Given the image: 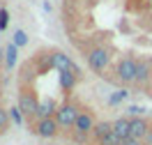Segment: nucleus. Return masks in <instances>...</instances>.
Returning <instances> with one entry per match:
<instances>
[{"instance_id": "1", "label": "nucleus", "mask_w": 152, "mask_h": 145, "mask_svg": "<svg viewBox=\"0 0 152 145\" xmlns=\"http://www.w3.org/2000/svg\"><path fill=\"white\" fill-rule=\"evenodd\" d=\"M78 113H81V108L76 106V104L65 101L62 106L58 108V113H56V120H58V125H60V129H74Z\"/></svg>"}, {"instance_id": "2", "label": "nucleus", "mask_w": 152, "mask_h": 145, "mask_svg": "<svg viewBox=\"0 0 152 145\" xmlns=\"http://www.w3.org/2000/svg\"><path fill=\"white\" fill-rule=\"evenodd\" d=\"M136 74H138V62L132 58H122L118 62V67H115V78L120 81V83H134L136 81Z\"/></svg>"}, {"instance_id": "3", "label": "nucleus", "mask_w": 152, "mask_h": 145, "mask_svg": "<svg viewBox=\"0 0 152 145\" xmlns=\"http://www.w3.org/2000/svg\"><path fill=\"white\" fill-rule=\"evenodd\" d=\"M19 108L23 111V115H26V117L35 115V113H37V108H39L37 95H35L32 90H21V95H19Z\"/></svg>"}, {"instance_id": "4", "label": "nucleus", "mask_w": 152, "mask_h": 145, "mask_svg": "<svg viewBox=\"0 0 152 145\" xmlns=\"http://www.w3.org/2000/svg\"><path fill=\"white\" fill-rule=\"evenodd\" d=\"M58 131H60V125L56 117H39L35 125V134L42 138H53V136H58Z\"/></svg>"}, {"instance_id": "5", "label": "nucleus", "mask_w": 152, "mask_h": 145, "mask_svg": "<svg viewBox=\"0 0 152 145\" xmlns=\"http://www.w3.org/2000/svg\"><path fill=\"white\" fill-rule=\"evenodd\" d=\"M88 65H90L92 71L102 74V71L108 67V51H106V48H92V51L88 53Z\"/></svg>"}, {"instance_id": "6", "label": "nucleus", "mask_w": 152, "mask_h": 145, "mask_svg": "<svg viewBox=\"0 0 152 145\" xmlns=\"http://www.w3.org/2000/svg\"><path fill=\"white\" fill-rule=\"evenodd\" d=\"M95 115L90 113V111H81L78 113V117H76V125H74V131L78 138H83V136H88L92 129H95Z\"/></svg>"}, {"instance_id": "7", "label": "nucleus", "mask_w": 152, "mask_h": 145, "mask_svg": "<svg viewBox=\"0 0 152 145\" xmlns=\"http://www.w3.org/2000/svg\"><path fill=\"white\" fill-rule=\"evenodd\" d=\"M150 122L145 120V117H132V138H141V141H145L148 138V134H150Z\"/></svg>"}, {"instance_id": "8", "label": "nucleus", "mask_w": 152, "mask_h": 145, "mask_svg": "<svg viewBox=\"0 0 152 145\" xmlns=\"http://www.w3.org/2000/svg\"><path fill=\"white\" fill-rule=\"evenodd\" d=\"M51 60H53V67L58 71H74V74H78V67L74 65V60L69 55H65V53H53Z\"/></svg>"}, {"instance_id": "9", "label": "nucleus", "mask_w": 152, "mask_h": 145, "mask_svg": "<svg viewBox=\"0 0 152 145\" xmlns=\"http://www.w3.org/2000/svg\"><path fill=\"white\" fill-rule=\"evenodd\" d=\"M58 104H56V99H44V101H39V108H37V113L35 115L37 117H56V113H58Z\"/></svg>"}, {"instance_id": "10", "label": "nucleus", "mask_w": 152, "mask_h": 145, "mask_svg": "<svg viewBox=\"0 0 152 145\" xmlns=\"http://www.w3.org/2000/svg\"><path fill=\"white\" fill-rule=\"evenodd\" d=\"M113 131L120 136L122 141H127V138L132 136V117H118L113 122Z\"/></svg>"}, {"instance_id": "11", "label": "nucleus", "mask_w": 152, "mask_h": 145, "mask_svg": "<svg viewBox=\"0 0 152 145\" xmlns=\"http://www.w3.org/2000/svg\"><path fill=\"white\" fill-rule=\"evenodd\" d=\"M76 78H78V74H74V71H60V87L69 92L76 85Z\"/></svg>"}, {"instance_id": "12", "label": "nucleus", "mask_w": 152, "mask_h": 145, "mask_svg": "<svg viewBox=\"0 0 152 145\" xmlns=\"http://www.w3.org/2000/svg\"><path fill=\"white\" fill-rule=\"evenodd\" d=\"M16 60H19V46H16L14 42H12L10 46L5 48V65L12 69L14 65H16Z\"/></svg>"}, {"instance_id": "13", "label": "nucleus", "mask_w": 152, "mask_h": 145, "mask_svg": "<svg viewBox=\"0 0 152 145\" xmlns=\"http://www.w3.org/2000/svg\"><path fill=\"white\" fill-rule=\"evenodd\" d=\"M111 131H113V122H97L95 125V129H92V134H95V138L97 141H99V138H104L106 134H111Z\"/></svg>"}, {"instance_id": "14", "label": "nucleus", "mask_w": 152, "mask_h": 145, "mask_svg": "<svg viewBox=\"0 0 152 145\" xmlns=\"http://www.w3.org/2000/svg\"><path fill=\"white\" fill-rule=\"evenodd\" d=\"M97 145H122V138L115 134V131H111V134H106L104 138H99Z\"/></svg>"}, {"instance_id": "15", "label": "nucleus", "mask_w": 152, "mask_h": 145, "mask_svg": "<svg viewBox=\"0 0 152 145\" xmlns=\"http://www.w3.org/2000/svg\"><path fill=\"white\" fill-rule=\"evenodd\" d=\"M12 42H14V44L21 48V46H26V44H28V35H26L23 30H14V35H12Z\"/></svg>"}, {"instance_id": "16", "label": "nucleus", "mask_w": 152, "mask_h": 145, "mask_svg": "<svg viewBox=\"0 0 152 145\" xmlns=\"http://www.w3.org/2000/svg\"><path fill=\"white\" fill-rule=\"evenodd\" d=\"M148 78H150V67H148V65H143V62H138V74H136V81L145 83Z\"/></svg>"}, {"instance_id": "17", "label": "nucleus", "mask_w": 152, "mask_h": 145, "mask_svg": "<svg viewBox=\"0 0 152 145\" xmlns=\"http://www.w3.org/2000/svg\"><path fill=\"white\" fill-rule=\"evenodd\" d=\"M127 97H129L127 90H115L113 95H111V104H120V101H124Z\"/></svg>"}, {"instance_id": "18", "label": "nucleus", "mask_w": 152, "mask_h": 145, "mask_svg": "<svg viewBox=\"0 0 152 145\" xmlns=\"http://www.w3.org/2000/svg\"><path fill=\"white\" fill-rule=\"evenodd\" d=\"M7 127H10V115L5 108H0V131H5Z\"/></svg>"}, {"instance_id": "19", "label": "nucleus", "mask_w": 152, "mask_h": 145, "mask_svg": "<svg viewBox=\"0 0 152 145\" xmlns=\"http://www.w3.org/2000/svg\"><path fill=\"white\" fill-rule=\"evenodd\" d=\"M7 23H10V12L5 9V7H0V30L7 28Z\"/></svg>"}, {"instance_id": "20", "label": "nucleus", "mask_w": 152, "mask_h": 145, "mask_svg": "<svg viewBox=\"0 0 152 145\" xmlns=\"http://www.w3.org/2000/svg\"><path fill=\"white\" fill-rule=\"evenodd\" d=\"M12 120H14V125H21V122H23V111H21L19 106L12 108Z\"/></svg>"}, {"instance_id": "21", "label": "nucleus", "mask_w": 152, "mask_h": 145, "mask_svg": "<svg viewBox=\"0 0 152 145\" xmlns=\"http://www.w3.org/2000/svg\"><path fill=\"white\" fill-rule=\"evenodd\" d=\"M145 113V108H141V106H132L129 108V115L132 117H138V115H143Z\"/></svg>"}, {"instance_id": "22", "label": "nucleus", "mask_w": 152, "mask_h": 145, "mask_svg": "<svg viewBox=\"0 0 152 145\" xmlns=\"http://www.w3.org/2000/svg\"><path fill=\"white\" fill-rule=\"evenodd\" d=\"M122 145H145V141H141V138H127V141H122Z\"/></svg>"}, {"instance_id": "23", "label": "nucleus", "mask_w": 152, "mask_h": 145, "mask_svg": "<svg viewBox=\"0 0 152 145\" xmlns=\"http://www.w3.org/2000/svg\"><path fill=\"white\" fill-rule=\"evenodd\" d=\"M145 145H152V131L148 134V138H145Z\"/></svg>"}, {"instance_id": "24", "label": "nucleus", "mask_w": 152, "mask_h": 145, "mask_svg": "<svg viewBox=\"0 0 152 145\" xmlns=\"http://www.w3.org/2000/svg\"><path fill=\"white\" fill-rule=\"evenodd\" d=\"M0 60H5V48H0Z\"/></svg>"}]
</instances>
